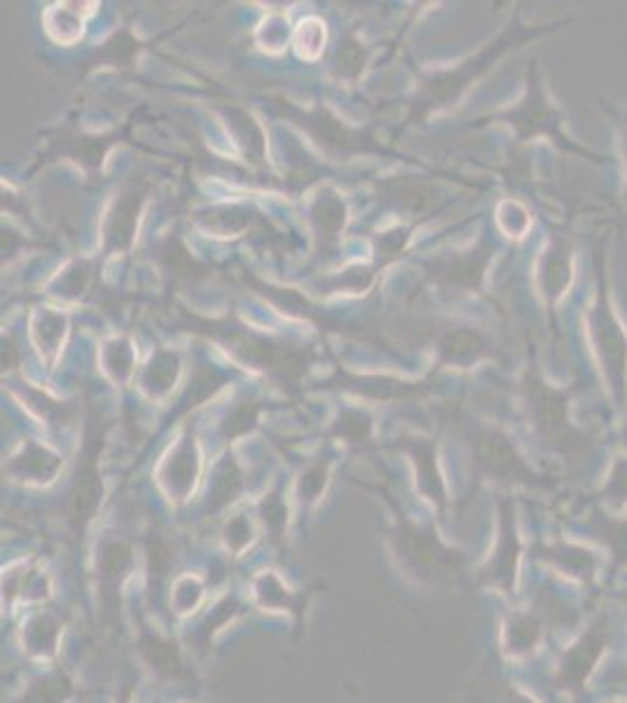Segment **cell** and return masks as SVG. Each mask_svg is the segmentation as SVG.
<instances>
[{
  "instance_id": "52a82bcc",
  "label": "cell",
  "mask_w": 627,
  "mask_h": 703,
  "mask_svg": "<svg viewBox=\"0 0 627 703\" xmlns=\"http://www.w3.org/2000/svg\"><path fill=\"white\" fill-rule=\"evenodd\" d=\"M520 535H517V525H515V511L511 502H503L499 511V542L494 554L490 556V563L485 565L482 579L487 585L511 593L515 587V577H517V565H520Z\"/></svg>"
},
{
  "instance_id": "5bb4252c",
  "label": "cell",
  "mask_w": 627,
  "mask_h": 703,
  "mask_svg": "<svg viewBox=\"0 0 627 703\" xmlns=\"http://www.w3.org/2000/svg\"><path fill=\"white\" fill-rule=\"evenodd\" d=\"M101 500V476L92 457L84 460V465L78 472L76 490L71 497V517L76 523H84L92 519V513Z\"/></svg>"
},
{
  "instance_id": "8d00e7d4",
  "label": "cell",
  "mask_w": 627,
  "mask_h": 703,
  "mask_svg": "<svg viewBox=\"0 0 627 703\" xmlns=\"http://www.w3.org/2000/svg\"><path fill=\"white\" fill-rule=\"evenodd\" d=\"M326 486V469L323 467H314L311 472H307L300 481V497L307 502L317 500L319 492Z\"/></svg>"
},
{
  "instance_id": "7a4b0ae2",
  "label": "cell",
  "mask_w": 627,
  "mask_h": 703,
  "mask_svg": "<svg viewBox=\"0 0 627 703\" xmlns=\"http://www.w3.org/2000/svg\"><path fill=\"white\" fill-rule=\"evenodd\" d=\"M579 381L569 385L552 383L534 362L522 378V408L534 439L548 453L577 462L592 451V436L573 420V399L579 397Z\"/></svg>"
},
{
  "instance_id": "e575fe53",
  "label": "cell",
  "mask_w": 627,
  "mask_h": 703,
  "mask_svg": "<svg viewBox=\"0 0 627 703\" xmlns=\"http://www.w3.org/2000/svg\"><path fill=\"white\" fill-rule=\"evenodd\" d=\"M200 598H202V585H200V579H195V577L179 579V585H176V589H173V596H171L173 605L179 608V612H190L193 608H197Z\"/></svg>"
},
{
  "instance_id": "ffe728a7",
  "label": "cell",
  "mask_w": 627,
  "mask_h": 703,
  "mask_svg": "<svg viewBox=\"0 0 627 703\" xmlns=\"http://www.w3.org/2000/svg\"><path fill=\"white\" fill-rule=\"evenodd\" d=\"M179 359L171 352H157L144 373V389L148 397L160 399L171 392L179 381Z\"/></svg>"
},
{
  "instance_id": "30bf717a",
  "label": "cell",
  "mask_w": 627,
  "mask_h": 703,
  "mask_svg": "<svg viewBox=\"0 0 627 703\" xmlns=\"http://www.w3.org/2000/svg\"><path fill=\"white\" fill-rule=\"evenodd\" d=\"M61 460L57 453H52L45 445L38 443H24V449L16 453L8 472L16 478V481H26V484H49L52 478L59 474Z\"/></svg>"
},
{
  "instance_id": "6da1fadb",
  "label": "cell",
  "mask_w": 627,
  "mask_h": 703,
  "mask_svg": "<svg viewBox=\"0 0 627 703\" xmlns=\"http://www.w3.org/2000/svg\"><path fill=\"white\" fill-rule=\"evenodd\" d=\"M583 333L606 404L612 416H620L627 406V326L612 291L608 237H600L592 245V291L583 307Z\"/></svg>"
},
{
  "instance_id": "9c48e42d",
  "label": "cell",
  "mask_w": 627,
  "mask_h": 703,
  "mask_svg": "<svg viewBox=\"0 0 627 703\" xmlns=\"http://www.w3.org/2000/svg\"><path fill=\"white\" fill-rule=\"evenodd\" d=\"M200 476V453L195 441H181L160 467V484L171 500H185Z\"/></svg>"
},
{
  "instance_id": "2e32d148",
  "label": "cell",
  "mask_w": 627,
  "mask_h": 703,
  "mask_svg": "<svg viewBox=\"0 0 627 703\" xmlns=\"http://www.w3.org/2000/svg\"><path fill=\"white\" fill-rule=\"evenodd\" d=\"M492 253H494L492 245L480 242L474 251L459 256V259L452 263L449 270H447L449 282H455V284L466 286V288H478L482 277H485L487 268H490Z\"/></svg>"
},
{
  "instance_id": "cb8c5ba5",
  "label": "cell",
  "mask_w": 627,
  "mask_h": 703,
  "mask_svg": "<svg viewBox=\"0 0 627 703\" xmlns=\"http://www.w3.org/2000/svg\"><path fill=\"white\" fill-rule=\"evenodd\" d=\"M497 228L511 239H522L532 230V214L517 200H503L497 207Z\"/></svg>"
},
{
  "instance_id": "4dcf8cb0",
  "label": "cell",
  "mask_w": 627,
  "mask_h": 703,
  "mask_svg": "<svg viewBox=\"0 0 627 703\" xmlns=\"http://www.w3.org/2000/svg\"><path fill=\"white\" fill-rule=\"evenodd\" d=\"M314 220L326 237H335L344 226V204L335 197H321L314 207Z\"/></svg>"
},
{
  "instance_id": "ba28073f",
  "label": "cell",
  "mask_w": 627,
  "mask_h": 703,
  "mask_svg": "<svg viewBox=\"0 0 627 703\" xmlns=\"http://www.w3.org/2000/svg\"><path fill=\"white\" fill-rule=\"evenodd\" d=\"M608 645V628L604 624L590 626L588 633L573 643L560 664V671H557V682L562 684L567 692H581L590 673L595 671L602 655Z\"/></svg>"
},
{
  "instance_id": "d590c367",
  "label": "cell",
  "mask_w": 627,
  "mask_h": 703,
  "mask_svg": "<svg viewBox=\"0 0 627 703\" xmlns=\"http://www.w3.org/2000/svg\"><path fill=\"white\" fill-rule=\"evenodd\" d=\"M286 41H288V24L284 20H278V16L267 20L263 31H260V43L265 45V49H282Z\"/></svg>"
},
{
  "instance_id": "60d3db41",
  "label": "cell",
  "mask_w": 627,
  "mask_h": 703,
  "mask_svg": "<svg viewBox=\"0 0 627 703\" xmlns=\"http://www.w3.org/2000/svg\"><path fill=\"white\" fill-rule=\"evenodd\" d=\"M509 703H536L534 699H529L527 694H520V692H515L513 696H511V701Z\"/></svg>"
},
{
  "instance_id": "e0dca14e",
  "label": "cell",
  "mask_w": 627,
  "mask_h": 703,
  "mask_svg": "<svg viewBox=\"0 0 627 703\" xmlns=\"http://www.w3.org/2000/svg\"><path fill=\"white\" fill-rule=\"evenodd\" d=\"M443 354L449 364H459V366H474L480 359L490 354V348L480 333L476 331H455L449 333L443 342Z\"/></svg>"
},
{
  "instance_id": "d6a6232c",
  "label": "cell",
  "mask_w": 627,
  "mask_h": 703,
  "mask_svg": "<svg viewBox=\"0 0 627 703\" xmlns=\"http://www.w3.org/2000/svg\"><path fill=\"white\" fill-rule=\"evenodd\" d=\"M239 490V472L237 467L232 465V462H225V465L218 467L216 472V481H214V507H223V504H228L232 497L237 495Z\"/></svg>"
},
{
  "instance_id": "d6986e66",
  "label": "cell",
  "mask_w": 627,
  "mask_h": 703,
  "mask_svg": "<svg viewBox=\"0 0 627 703\" xmlns=\"http://www.w3.org/2000/svg\"><path fill=\"white\" fill-rule=\"evenodd\" d=\"M66 338V317L52 310H41L33 321V340L47 362H55Z\"/></svg>"
},
{
  "instance_id": "836d02e7",
  "label": "cell",
  "mask_w": 627,
  "mask_h": 703,
  "mask_svg": "<svg viewBox=\"0 0 627 703\" xmlns=\"http://www.w3.org/2000/svg\"><path fill=\"white\" fill-rule=\"evenodd\" d=\"M253 540V528L247 517H237L228 525H225V544L232 554H241Z\"/></svg>"
},
{
  "instance_id": "4fadbf2b",
  "label": "cell",
  "mask_w": 627,
  "mask_h": 703,
  "mask_svg": "<svg viewBox=\"0 0 627 703\" xmlns=\"http://www.w3.org/2000/svg\"><path fill=\"white\" fill-rule=\"evenodd\" d=\"M592 525H595L608 556L618 565H627V519L620 517L618 511L597 507L592 511Z\"/></svg>"
},
{
  "instance_id": "f1b7e54d",
  "label": "cell",
  "mask_w": 627,
  "mask_h": 703,
  "mask_svg": "<svg viewBox=\"0 0 627 703\" xmlns=\"http://www.w3.org/2000/svg\"><path fill=\"white\" fill-rule=\"evenodd\" d=\"M45 24H47V31L59 43H73L82 36V20L66 5L49 10L45 16Z\"/></svg>"
},
{
  "instance_id": "1f68e13d",
  "label": "cell",
  "mask_w": 627,
  "mask_h": 703,
  "mask_svg": "<svg viewBox=\"0 0 627 703\" xmlns=\"http://www.w3.org/2000/svg\"><path fill=\"white\" fill-rule=\"evenodd\" d=\"M295 45H298V53L305 59H317L323 53L326 45V26L321 20H305L298 29V36H295Z\"/></svg>"
},
{
  "instance_id": "5b68a950",
  "label": "cell",
  "mask_w": 627,
  "mask_h": 703,
  "mask_svg": "<svg viewBox=\"0 0 627 703\" xmlns=\"http://www.w3.org/2000/svg\"><path fill=\"white\" fill-rule=\"evenodd\" d=\"M476 460L480 469L506 484H525V486H546L544 476H538L529 462L522 457L513 439L501 430H482L476 436Z\"/></svg>"
},
{
  "instance_id": "f35d334b",
  "label": "cell",
  "mask_w": 627,
  "mask_h": 703,
  "mask_svg": "<svg viewBox=\"0 0 627 703\" xmlns=\"http://www.w3.org/2000/svg\"><path fill=\"white\" fill-rule=\"evenodd\" d=\"M253 420H255L253 408H249V406L239 408L237 413H235V418L230 420V430H232V434H237V432H247L249 427L253 424Z\"/></svg>"
},
{
  "instance_id": "d4e9b609",
  "label": "cell",
  "mask_w": 627,
  "mask_h": 703,
  "mask_svg": "<svg viewBox=\"0 0 627 703\" xmlns=\"http://www.w3.org/2000/svg\"><path fill=\"white\" fill-rule=\"evenodd\" d=\"M101 362L115 383H125L134 371V350L127 340H111L103 345Z\"/></svg>"
},
{
  "instance_id": "277c9868",
  "label": "cell",
  "mask_w": 627,
  "mask_h": 703,
  "mask_svg": "<svg viewBox=\"0 0 627 703\" xmlns=\"http://www.w3.org/2000/svg\"><path fill=\"white\" fill-rule=\"evenodd\" d=\"M573 280H577V247H573L571 228L567 226L550 230L544 249L536 256L534 284L538 296H542L546 305V310L552 315V321L557 307H560V303L571 291Z\"/></svg>"
},
{
  "instance_id": "f546056e",
  "label": "cell",
  "mask_w": 627,
  "mask_h": 703,
  "mask_svg": "<svg viewBox=\"0 0 627 703\" xmlns=\"http://www.w3.org/2000/svg\"><path fill=\"white\" fill-rule=\"evenodd\" d=\"M247 226H249V212H243L239 207H218L208 212L206 216V228L216 230L223 237L237 235Z\"/></svg>"
},
{
  "instance_id": "83f0119b",
  "label": "cell",
  "mask_w": 627,
  "mask_h": 703,
  "mask_svg": "<svg viewBox=\"0 0 627 703\" xmlns=\"http://www.w3.org/2000/svg\"><path fill=\"white\" fill-rule=\"evenodd\" d=\"M253 591H255L258 603L263 608H272V610H284V608L288 610L290 608V591L274 572L260 575L255 579Z\"/></svg>"
},
{
  "instance_id": "4316f807",
  "label": "cell",
  "mask_w": 627,
  "mask_h": 703,
  "mask_svg": "<svg viewBox=\"0 0 627 703\" xmlns=\"http://www.w3.org/2000/svg\"><path fill=\"white\" fill-rule=\"evenodd\" d=\"M68 696H71V682L66 676L55 673L31 684L22 703H64Z\"/></svg>"
},
{
  "instance_id": "3957f363",
  "label": "cell",
  "mask_w": 627,
  "mask_h": 703,
  "mask_svg": "<svg viewBox=\"0 0 627 703\" xmlns=\"http://www.w3.org/2000/svg\"><path fill=\"white\" fill-rule=\"evenodd\" d=\"M501 123H506L520 144L529 141H548L555 146L562 156H571L585 160L595 167H606L608 160L602 152L588 148L581 144L577 136L569 132V117L562 111V106L550 97L548 84L538 71L536 59L529 61L527 76H525V90L515 104L499 115Z\"/></svg>"
},
{
  "instance_id": "74e56055",
  "label": "cell",
  "mask_w": 627,
  "mask_h": 703,
  "mask_svg": "<svg viewBox=\"0 0 627 703\" xmlns=\"http://www.w3.org/2000/svg\"><path fill=\"white\" fill-rule=\"evenodd\" d=\"M260 509H263V519L267 525H272L274 530H282V525L286 523V509L282 502H278V497L274 495L267 497Z\"/></svg>"
},
{
  "instance_id": "ab89813d",
  "label": "cell",
  "mask_w": 627,
  "mask_h": 703,
  "mask_svg": "<svg viewBox=\"0 0 627 703\" xmlns=\"http://www.w3.org/2000/svg\"><path fill=\"white\" fill-rule=\"evenodd\" d=\"M620 416L623 418H620V427H618V449H620V453H627V406Z\"/></svg>"
},
{
  "instance_id": "8992f818",
  "label": "cell",
  "mask_w": 627,
  "mask_h": 703,
  "mask_svg": "<svg viewBox=\"0 0 627 703\" xmlns=\"http://www.w3.org/2000/svg\"><path fill=\"white\" fill-rule=\"evenodd\" d=\"M400 556L408 568L420 579H441L457 575L464 565V556L455 548L445 546L429 530L408 528L400 535Z\"/></svg>"
},
{
  "instance_id": "7c38bea8",
  "label": "cell",
  "mask_w": 627,
  "mask_h": 703,
  "mask_svg": "<svg viewBox=\"0 0 627 703\" xmlns=\"http://www.w3.org/2000/svg\"><path fill=\"white\" fill-rule=\"evenodd\" d=\"M138 209H141V197L136 195H125L113 204V209L106 218V228H103L106 247L111 251H122L132 245L138 223Z\"/></svg>"
},
{
  "instance_id": "7402d4cb",
  "label": "cell",
  "mask_w": 627,
  "mask_h": 703,
  "mask_svg": "<svg viewBox=\"0 0 627 703\" xmlns=\"http://www.w3.org/2000/svg\"><path fill=\"white\" fill-rule=\"evenodd\" d=\"M597 500L608 511H620L627 507V453H620L612 462Z\"/></svg>"
},
{
  "instance_id": "603a6c76",
  "label": "cell",
  "mask_w": 627,
  "mask_h": 703,
  "mask_svg": "<svg viewBox=\"0 0 627 703\" xmlns=\"http://www.w3.org/2000/svg\"><path fill=\"white\" fill-rule=\"evenodd\" d=\"M141 655L155 668L157 673L171 676V678L183 676V661L179 657V651L173 649V645H169L167 640H162V638H144L141 640Z\"/></svg>"
},
{
  "instance_id": "ac0fdd59",
  "label": "cell",
  "mask_w": 627,
  "mask_h": 703,
  "mask_svg": "<svg viewBox=\"0 0 627 703\" xmlns=\"http://www.w3.org/2000/svg\"><path fill=\"white\" fill-rule=\"evenodd\" d=\"M61 633V622L55 614H36L31 616L26 628H24V643L31 655L36 657H49L55 655L57 640Z\"/></svg>"
},
{
  "instance_id": "9a60e30c",
  "label": "cell",
  "mask_w": 627,
  "mask_h": 703,
  "mask_svg": "<svg viewBox=\"0 0 627 703\" xmlns=\"http://www.w3.org/2000/svg\"><path fill=\"white\" fill-rule=\"evenodd\" d=\"M542 640V626L532 614L515 612L503 628V649L511 657H525Z\"/></svg>"
},
{
  "instance_id": "44dd1931",
  "label": "cell",
  "mask_w": 627,
  "mask_h": 703,
  "mask_svg": "<svg viewBox=\"0 0 627 703\" xmlns=\"http://www.w3.org/2000/svg\"><path fill=\"white\" fill-rule=\"evenodd\" d=\"M414 465L420 469V490L429 497L433 504L443 507L445 502V486L438 474V465H435V455L429 443H417L414 451Z\"/></svg>"
},
{
  "instance_id": "8fae6325",
  "label": "cell",
  "mask_w": 627,
  "mask_h": 703,
  "mask_svg": "<svg viewBox=\"0 0 627 703\" xmlns=\"http://www.w3.org/2000/svg\"><path fill=\"white\" fill-rule=\"evenodd\" d=\"M544 558L552 565V568H557L573 579H581V581H588L590 577H595V572L600 568V558L595 554L588 552V548H583L579 544H571V542L548 544L544 548Z\"/></svg>"
},
{
  "instance_id": "484cf974",
  "label": "cell",
  "mask_w": 627,
  "mask_h": 703,
  "mask_svg": "<svg viewBox=\"0 0 627 703\" xmlns=\"http://www.w3.org/2000/svg\"><path fill=\"white\" fill-rule=\"evenodd\" d=\"M600 109L608 117V123H612L616 141H618V160H620V174H623L620 200L627 209V106H614L612 101L600 99Z\"/></svg>"
}]
</instances>
